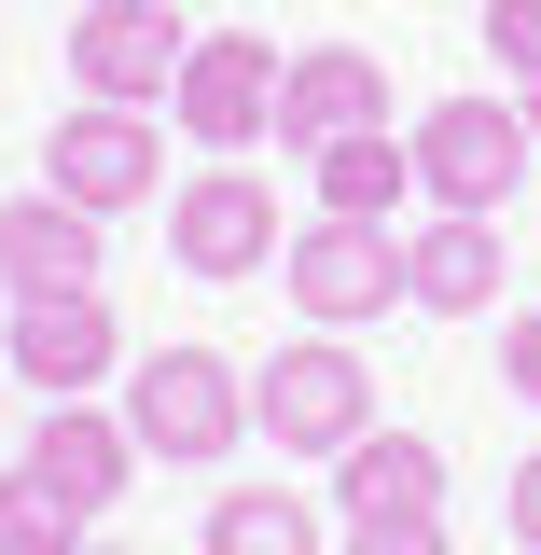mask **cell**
Listing matches in <instances>:
<instances>
[{
  "mask_svg": "<svg viewBox=\"0 0 541 555\" xmlns=\"http://www.w3.org/2000/svg\"><path fill=\"white\" fill-rule=\"evenodd\" d=\"M250 430H278V459H347V444L375 430V375L347 361V334L278 347L265 389H250Z\"/></svg>",
  "mask_w": 541,
  "mask_h": 555,
  "instance_id": "3957f363",
  "label": "cell"
},
{
  "mask_svg": "<svg viewBox=\"0 0 541 555\" xmlns=\"http://www.w3.org/2000/svg\"><path fill=\"white\" fill-rule=\"evenodd\" d=\"M347 555H445V514H389V528H347Z\"/></svg>",
  "mask_w": 541,
  "mask_h": 555,
  "instance_id": "d6986e66",
  "label": "cell"
},
{
  "mask_svg": "<svg viewBox=\"0 0 541 555\" xmlns=\"http://www.w3.org/2000/svg\"><path fill=\"white\" fill-rule=\"evenodd\" d=\"M334 500H347V528L445 514V444H430V430H361V444L334 459Z\"/></svg>",
  "mask_w": 541,
  "mask_h": 555,
  "instance_id": "5bb4252c",
  "label": "cell"
},
{
  "mask_svg": "<svg viewBox=\"0 0 541 555\" xmlns=\"http://www.w3.org/2000/svg\"><path fill=\"white\" fill-rule=\"evenodd\" d=\"M403 139H416V195H430V208H473V222H500L514 181L541 167L528 112H500V98H430Z\"/></svg>",
  "mask_w": 541,
  "mask_h": 555,
  "instance_id": "7a4b0ae2",
  "label": "cell"
},
{
  "mask_svg": "<svg viewBox=\"0 0 541 555\" xmlns=\"http://www.w3.org/2000/svg\"><path fill=\"white\" fill-rule=\"evenodd\" d=\"M306 181H320V208H334V222H389V208L416 195V139H389V126L320 139V153H306Z\"/></svg>",
  "mask_w": 541,
  "mask_h": 555,
  "instance_id": "9a60e30c",
  "label": "cell"
},
{
  "mask_svg": "<svg viewBox=\"0 0 541 555\" xmlns=\"http://www.w3.org/2000/svg\"><path fill=\"white\" fill-rule=\"evenodd\" d=\"M167 250H181V278H278V181L265 167H195L167 195Z\"/></svg>",
  "mask_w": 541,
  "mask_h": 555,
  "instance_id": "8992f818",
  "label": "cell"
},
{
  "mask_svg": "<svg viewBox=\"0 0 541 555\" xmlns=\"http://www.w3.org/2000/svg\"><path fill=\"white\" fill-rule=\"evenodd\" d=\"M181 0H83L69 14V83L98 98V112H153V98H181Z\"/></svg>",
  "mask_w": 541,
  "mask_h": 555,
  "instance_id": "277c9868",
  "label": "cell"
},
{
  "mask_svg": "<svg viewBox=\"0 0 541 555\" xmlns=\"http://www.w3.org/2000/svg\"><path fill=\"white\" fill-rule=\"evenodd\" d=\"M0 416H14V361H0Z\"/></svg>",
  "mask_w": 541,
  "mask_h": 555,
  "instance_id": "603a6c76",
  "label": "cell"
},
{
  "mask_svg": "<svg viewBox=\"0 0 541 555\" xmlns=\"http://www.w3.org/2000/svg\"><path fill=\"white\" fill-rule=\"evenodd\" d=\"M361 126H389V56H361V42H306V56L278 69V139H292V153L361 139Z\"/></svg>",
  "mask_w": 541,
  "mask_h": 555,
  "instance_id": "30bf717a",
  "label": "cell"
},
{
  "mask_svg": "<svg viewBox=\"0 0 541 555\" xmlns=\"http://www.w3.org/2000/svg\"><path fill=\"white\" fill-rule=\"evenodd\" d=\"M514 112H528V139H541V83H528V98H514Z\"/></svg>",
  "mask_w": 541,
  "mask_h": 555,
  "instance_id": "7402d4cb",
  "label": "cell"
},
{
  "mask_svg": "<svg viewBox=\"0 0 541 555\" xmlns=\"http://www.w3.org/2000/svg\"><path fill=\"white\" fill-rule=\"evenodd\" d=\"M500 375H514V389H528V403H541V306H528V320H514V334H500Z\"/></svg>",
  "mask_w": 541,
  "mask_h": 555,
  "instance_id": "44dd1931",
  "label": "cell"
},
{
  "mask_svg": "<svg viewBox=\"0 0 541 555\" xmlns=\"http://www.w3.org/2000/svg\"><path fill=\"white\" fill-rule=\"evenodd\" d=\"M42 181L112 222V208H139L153 181H167V139H153V112H98V98H83V112L56 126V153H42Z\"/></svg>",
  "mask_w": 541,
  "mask_h": 555,
  "instance_id": "9c48e42d",
  "label": "cell"
},
{
  "mask_svg": "<svg viewBox=\"0 0 541 555\" xmlns=\"http://www.w3.org/2000/svg\"><path fill=\"white\" fill-rule=\"evenodd\" d=\"M500 514H514V542L541 555V444H528V459H514V486H500Z\"/></svg>",
  "mask_w": 541,
  "mask_h": 555,
  "instance_id": "ffe728a7",
  "label": "cell"
},
{
  "mask_svg": "<svg viewBox=\"0 0 541 555\" xmlns=\"http://www.w3.org/2000/svg\"><path fill=\"white\" fill-rule=\"evenodd\" d=\"M126 430H139V459L208 473V459L250 444V375H236L222 347H153V361L126 375Z\"/></svg>",
  "mask_w": 541,
  "mask_h": 555,
  "instance_id": "6da1fadb",
  "label": "cell"
},
{
  "mask_svg": "<svg viewBox=\"0 0 541 555\" xmlns=\"http://www.w3.org/2000/svg\"><path fill=\"white\" fill-rule=\"evenodd\" d=\"M28 473H42L69 514L98 528V514L126 500V473H139V430H126V416H98V403H42V430H28Z\"/></svg>",
  "mask_w": 541,
  "mask_h": 555,
  "instance_id": "8fae6325",
  "label": "cell"
},
{
  "mask_svg": "<svg viewBox=\"0 0 541 555\" xmlns=\"http://www.w3.org/2000/svg\"><path fill=\"white\" fill-rule=\"evenodd\" d=\"M486 56L514 83H541V0H486Z\"/></svg>",
  "mask_w": 541,
  "mask_h": 555,
  "instance_id": "ac0fdd59",
  "label": "cell"
},
{
  "mask_svg": "<svg viewBox=\"0 0 541 555\" xmlns=\"http://www.w3.org/2000/svg\"><path fill=\"white\" fill-rule=\"evenodd\" d=\"M278 292L320 320V334H347V320H389V292H403V236L389 222H292L278 236Z\"/></svg>",
  "mask_w": 541,
  "mask_h": 555,
  "instance_id": "5b68a950",
  "label": "cell"
},
{
  "mask_svg": "<svg viewBox=\"0 0 541 555\" xmlns=\"http://www.w3.org/2000/svg\"><path fill=\"white\" fill-rule=\"evenodd\" d=\"M83 555H112V542H83Z\"/></svg>",
  "mask_w": 541,
  "mask_h": 555,
  "instance_id": "cb8c5ba5",
  "label": "cell"
},
{
  "mask_svg": "<svg viewBox=\"0 0 541 555\" xmlns=\"http://www.w3.org/2000/svg\"><path fill=\"white\" fill-rule=\"evenodd\" d=\"M0 555H83V514H69L42 473H14L0 486Z\"/></svg>",
  "mask_w": 541,
  "mask_h": 555,
  "instance_id": "e0dca14e",
  "label": "cell"
},
{
  "mask_svg": "<svg viewBox=\"0 0 541 555\" xmlns=\"http://www.w3.org/2000/svg\"><path fill=\"white\" fill-rule=\"evenodd\" d=\"M320 500H292V486H236V500H208V555H320Z\"/></svg>",
  "mask_w": 541,
  "mask_h": 555,
  "instance_id": "2e32d148",
  "label": "cell"
},
{
  "mask_svg": "<svg viewBox=\"0 0 541 555\" xmlns=\"http://www.w3.org/2000/svg\"><path fill=\"white\" fill-rule=\"evenodd\" d=\"M278 42H250V28H222V42H195V56H181V98H167V112H181V139H195V153H250V139L278 126Z\"/></svg>",
  "mask_w": 541,
  "mask_h": 555,
  "instance_id": "ba28073f",
  "label": "cell"
},
{
  "mask_svg": "<svg viewBox=\"0 0 541 555\" xmlns=\"http://www.w3.org/2000/svg\"><path fill=\"white\" fill-rule=\"evenodd\" d=\"M403 306H430V320H486V306H500V222L430 208V222L403 236Z\"/></svg>",
  "mask_w": 541,
  "mask_h": 555,
  "instance_id": "7c38bea8",
  "label": "cell"
},
{
  "mask_svg": "<svg viewBox=\"0 0 541 555\" xmlns=\"http://www.w3.org/2000/svg\"><path fill=\"white\" fill-rule=\"evenodd\" d=\"M0 292H98V208H69L56 181L0 195Z\"/></svg>",
  "mask_w": 541,
  "mask_h": 555,
  "instance_id": "4fadbf2b",
  "label": "cell"
},
{
  "mask_svg": "<svg viewBox=\"0 0 541 555\" xmlns=\"http://www.w3.org/2000/svg\"><path fill=\"white\" fill-rule=\"evenodd\" d=\"M0 361H14V389L83 403V389L126 361V334H112V292H14V334H0Z\"/></svg>",
  "mask_w": 541,
  "mask_h": 555,
  "instance_id": "52a82bcc",
  "label": "cell"
}]
</instances>
